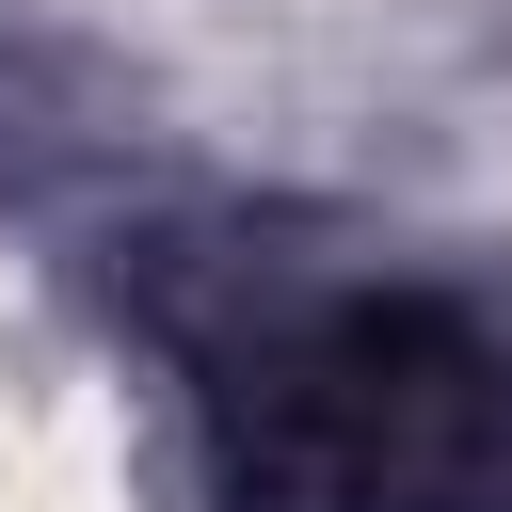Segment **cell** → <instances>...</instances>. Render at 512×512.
Returning a JSON list of instances; mask_svg holds the SVG:
<instances>
[{
	"label": "cell",
	"mask_w": 512,
	"mask_h": 512,
	"mask_svg": "<svg viewBox=\"0 0 512 512\" xmlns=\"http://www.w3.org/2000/svg\"><path fill=\"white\" fill-rule=\"evenodd\" d=\"M240 512H512V304L352 288L224 368Z\"/></svg>",
	"instance_id": "6da1fadb"
}]
</instances>
